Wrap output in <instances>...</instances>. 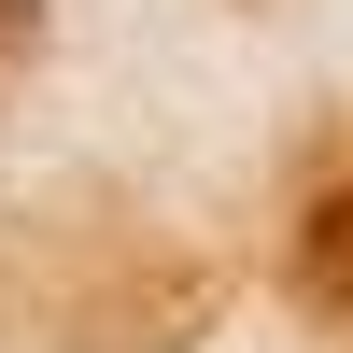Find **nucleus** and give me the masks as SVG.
I'll list each match as a JSON object with an SVG mask.
<instances>
[{
  "label": "nucleus",
  "mask_w": 353,
  "mask_h": 353,
  "mask_svg": "<svg viewBox=\"0 0 353 353\" xmlns=\"http://www.w3.org/2000/svg\"><path fill=\"white\" fill-rule=\"evenodd\" d=\"M283 283H297L311 325H353V184L311 198V226H297V254H283Z\"/></svg>",
  "instance_id": "nucleus-1"
},
{
  "label": "nucleus",
  "mask_w": 353,
  "mask_h": 353,
  "mask_svg": "<svg viewBox=\"0 0 353 353\" xmlns=\"http://www.w3.org/2000/svg\"><path fill=\"white\" fill-rule=\"evenodd\" d=\"M28 43H43V0H0V71H14Z\"/></svg>",
  "instance_id": "nucleus-2"
}]
</instances>
